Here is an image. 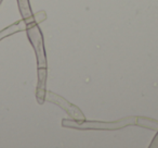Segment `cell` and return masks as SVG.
I'll return each instance as SVG.
<instances>
[{"instance_id": "8", "label": "cell", "mask_w": 158, "mask_h": 148, "mask_svg": "<svg viewBox=\"0 0 158 148\" xmlns=\"http://www.w3.org/2000/svg\"><path fill=\"white\" fill-rule=\"evenodd\" d=\"M1 2H2V0H0V5H1Z\"/></svg>"}, {"instance_id": "6", "label": "cell", "mask_w": 158, "mask_h": 148, "mask_svg": "<svg viewBox=\"0 0 158 148\" xmlns=\"http://www.w3.org/2000/svg\"><path fill=\"white\" fill-rule=\"evenodd\" d=\"M18 6L20 9L22 19L25 20L27 25L34 23V14L31 12V5H29V0H18Z\"/></svg>"}, {"instance_id": "2", "label": "cell", "mask_w": 158, "mask_h": 148, "mask_svg": "<svg viewBox=\"0 0 158 148\" xmlns=\"http://www.w3.org/2000/svg\"><path fill=\"white\" fill-rule=\"evenodd\" d=\"M131 123H136L135 118H127L126 120H120L118 122H110V123H105V122H85L82 123H76V122H72L69 120H63L62 124L63 126H67V128H80V130H88V128H100V130H116V128H120L123 126L129 125Z\"/></svg>"}, {"instance_id": "5", "label": "cell", "mask_w": 158, "mask_h": 148, "mask_svg": "<svg viewBox=\"0 0 158 148\" xmlns=\"http://www.w3.org/2000/svg\"><path fill=\"white\" fill-rule=\"evenodd\" d=\"M27 29V23L25 22V20L18 21L16 23H13L10 26L6 27V29L0 31V40H2L3 38H7L8 36H11L15 33H20V32H24Z\"/></svg>"}, {"instance_id": "7", "label": "cell", "mask_w": 158, "mask_h": 148, "mask_svg": "<svg viewBox=\"0 0 158 148\" xmlns=\"http://www.w3.org/2000/svg\"><path fill=\"white\" fill-rule=\"evenodd\" d=\"M149 147H152V148H158V133L156 134V136L154 137L153 141H152V144L149 145Z\"/></svg>"}, {"instance_id": "4", "label": "cell", "mask_w": 158, "mask_h": 148, "mask_svg": "<svg viewBox=\"0 0 158 148\" xmlns=\"http://www.w3.org/2000/svg\"><path fill=\"white\" fill-rule=\"evenodd\" d=\"M46 83H47V68H38V83L36 89V98L38 104L42 105L46 100Z\"/></svg>"}, {"instance_id": "3", "label": "cell", "mask_w": 158, "mask_h": 148, "mask_svg": "<svg viewBox=\"0 0 158 148\" xmlns=\"http://www.w3.org/2000/svg\"><path fill=\"white\" fill-rule=\"evenodd\" d=\"M46 100H48V101L53 102V104L60 106L63 110H65L66 112L70 115V117L74 118V119L77 120V121H80V122L85 121L84 113L79 110L76 106H74V105H72L70 102H68L67 100H65L63 97H61V96L56 95V94L52 93V92H47L46 93Z\"/></svg>"}, {"instance_id": "1", "label": "cell", "mask_w": 158, "mask_h": 148, "mask_svg": "<svg viewBox=\"0 0 158 148\" xmlns=\"http://www.w3.org/2000/svg\"><path fill=\"white\" fill-rule=\"evenodd\" d=\"M26 33L27 37L35 50L38 68H47V57L46 51H44V37H42V33L37 23H31L27 25Z\"/></svg>"}]
</instances>
